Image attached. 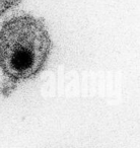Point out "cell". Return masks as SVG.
I'll return each instance as SVG.
<instances>
[{"instance_id":"cell-1","label":"cell","mask_w":140,"mask_h":148,"mask_svg":"<svg viewBox=\"0 0 140 148\" xmlns=\"http://www.w3.org/2000/svg\"><path fill=\"white\" fill-rule=\"evenodd\" d=\"M53 43L45 23L30 14L4 21L0 29V69L5 77L3 91L36 77L45 67Z\"/></svg>"},{"instance_id":"cell-2","label":"cell","mask_w":140,"mask_h":148,"mask_svg":"<svg viewBox=\"0 0 140 148\" xmlns=\"http://www.w3.org/2000/svg\"><path fill=\"white\" fill-rule=\"evenodd\" d=\"M21 0H0V16L16 6Z\"/></svg>"}]
</instances>
